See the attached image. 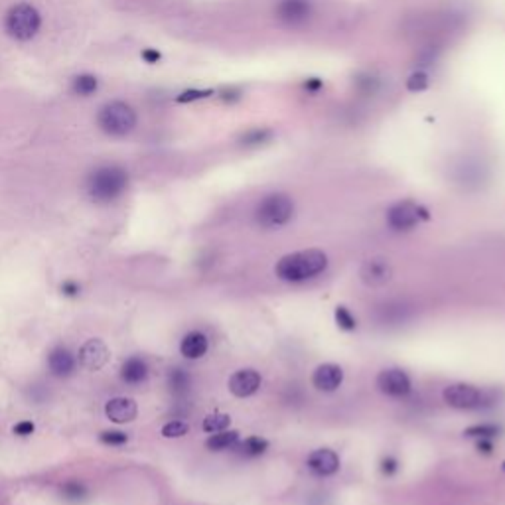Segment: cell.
<instances>
[{
	"label": "cell",
	"instance_id": "6da1fadb",
	"mask_svg": "<svg viewBox=\"0 0 505 505\" xmlns=\"http://www.w3.org/2000/svg\"><path fill=\"white\" fill-rule=\"evenodd\" d=\"M328 266V257L320 249H306V251H296L291 255H284L280 259L275 273L280 280L286 282H304L308 279L318 277Z\"/></svg>",
	"mask_w": 505,
	"mask_h": 505
},
{
	"label": "cell",
	"instance_id": "7a4b0ae2",
	"mask_svg": "<svg viewBox=\"0 0 505 505\" xmlns=\"http://www.w3.org/2000/svg\"><path fill=\"white\" fill-rule=\"evenodd\" d=\"M129 186V176L119 166H101L87 178V196L97 203L115 201Z\"/></svg>",
	"mask_w": 505,
	"mask_h": 505
},
{
	"label": "cell",
	"instance_id": "3957f363",
	"mask_svg": "<svg viewBox=\"0 0 505 505\" xmlns=\"http://www.w3.org/2000/svg\"><path fill=\"white\" fill-rule=\"evenodd\" d=\"M294 215V203L284 194H270L255 210V219L263 227L286 226Z\"/></svg>",
	"mask_w": 505,
	"mask_h": 505
},
{
	"label": "cell",
	"instance_id": "277c9868",
	"mask_svg": "<svg viewBox=\"0 0 505 505\" xmlns=\"http://www.w3.org/2000/svg\"><path fill=\"white\" fill-rule=\"evenodd\" d=\"M136 125V115L131 107L122 101H113L101 109L99 113V127L105 131L107 134L113 136H125L131 133Z\"/></svg>",
	"mask_w": 505,
	"mask_h": 505
},
{
	"label": "cell",
	"instance_id": "5b68a950",
	"mask_svg": "<svg viewBox=\"0 0 505 505\" xmlns=\"http://www.w3.org/2000/svg\"><path fill=\"white\" fill-rule=\"evenodd\" d=\"M40 22L38 10L26 2L16 4L6 14V30L16 40H30L32 36H36Z\"/></svg>",
	"mask_w": 505,
	"mask_h": 505
},
{
	"label": "cell",
	"instance_id": "8992f818",
	"mask_svg": "<svg viewBox=\"0 0 505 505\" xmlns=\"http://www.w3.org/2000/svg\"><path fill=\"white\" fill-rule=\"evenodd\" d=\"M425 219H428V212L423 205L411 200L399 201V203L391 205L387 212V223L395 231H409Z\"/></svg>",
	"mask_w": 505,
	"mask_h": 505
},
{
	"label": "cell",
	"instance_id": "52a82bcc",
	"mask_svg": "<svg viewBox=\"0 0 505 505\" xmlns=\"http://www.w3.org/2000/svg\"><path fill=\"white\" fill-rule=\"evenodd\" d=\"M442 397L448 407L458 411H468V409H478L484 401V393L470 383H454L444 389Z\"/></svg>",
	"mask_w": 505,
	"mask_h": 505
},
{
	"label": "cell",
	"instance_id": "ba28073f",
	"mask_svg": "<svg viewBox=\"0 0 505 505\" xmlns=\"http://www.w3.org/2000/svg\"><path fill=\"white\" fill-rule=\"evenodd\" d=\"M377 387L387 397H407L411 393V379L401 369H383L377 375Z\"/></svg>",
	"mask_w": 505,
	"mask_h": 505
},
{
	"label": "cell",
	"instance_id": "9c48e42d",
	"mask_svg": "<svg viewBox=\"0 0 505 505\" xmlns=\"http://www.w3.org/2000/svg\"><path fill=\"white\" fill-rule=\"evenodd\" d=\"M109 358H111V351H109L105 342L99 340V338H91L80 347V363L87 371L103 369Z\"/></svg>",
	"mask_w": 505,
	"mask_h": 505
},
{
	"label": "cell",
	"instance_id": "30bf717a",
	"mask_svg": "<svg viewBox=\"0 0 505 505\" xmlns=\"http://www.w3.org/2000/svg\"><path fill=\"white\" fill-rule=\"evenodd\" d=\"M391 275H393V268L381 257L367 259L361 265V270H359V277L367 286H383V284H387L391 280Z\"/></svg>",
	"mask_w": 505,
	"mask_h": 505
},
{
	"label": "cell",
	"instance_id": "8fae6325",
	"mask_svg": "<svg viewBox=\"0 0 505 505\" xmlns=\"http://www.w3.org/2000/svg\"><path fill=\"white\" fill-rule=\"evenodd\" d=\"M306 466L312 474H316L320 478H328L340 470V456L330 448H320L308 456Z\"/></svg>",
	"mask_w": 505,
	"mask_h": 505
},
{
	"label": "cell",
	"instance_id": "7c38bea8",
	"mask_svg": "<svg viewBox=\"0 0 505 505\" xmlns=\"http://www.w3.org/2000/svg\"><path fill=\"white\" fill-rule=\"evenodd\" d=\"M344 381V369L336 363H322L312 373V385L318 391L332 393Z\"/></svg>",
	"mask_w": 505,
	"mask_h": 505
},
{
	"label": "cell",
	"instance_id": "4fadbf2b",
	"mask_svg": "<svg viewBox=\"0 0 505 505\" xmlns=\"http://www.w3.org/2000/svg\"><path fill=\"white\" fill-rule=\"evenodd\" d=\"M259 387H261V375L255 369H239L229 379V391L239 399L255 395L259 391Z\"/></svg>",
	"mask_w": 505,
	"mask_h": 505
},
{
	"label": "cell",
	"instance_id": "5bb4252c",
	"mask_svg": "<svg viewBox=\"0 0 505 505\" xmlns=\"http://www.w3.org/2000/svg\"><path fill=\"white\" fill-rule=\"evenodd\" d=\"M312 14L310 0H280L277 6V16L286 24H300L306 22Z\"/></svg>",
	"mask_w": 505,
	"mask_h": 505
},
{
	"label": "cell",
	"instance_id": "9a60e30c",
	"mask_svg": "<svg viewBox=\"0 0 505 505\" xmlns=\"http://www.w3.org/2000/svg\"><path fill=\"white\" fill-rule=\"evenodd\" d=\"M105 414L111 423H117V425H125V423H131L136 419L138 414V407L134 399L129 397H115L105 405Z\"/></svg>",
	"mask_w": 505,
	"mask_h": 505
},
{
	"label": "cell",
	"instance_id": "2e32d148",
	"mask_svg": "<svg viewBox=\"0 0 505 505\" xmlns=\"http://www.w3.org/2000/svg\"><path fill=\"white\" fill-rule=\"evenodd\" d=\"M48 367L55 377H69L75 371V358L67 347H55L48 356Z\"/></svg>",
	"mask_w": 505,
	"mask_h": 505
},
{
	"label": "cell",
	"instance_id": "e0dca14e",
	"mask_svg": "<svg viewBox=\"0 0 505 505\" xmlns=\"http://www.w3.org/2000/svg\"><path fill=\"white\" fill-rule=\"evenodd\" d=\"M208 347H210L208 336L194 330L184 336V340L180 344V351L186 359H200L208 354Z\"/></svg>",
	"mask_w": 505,
	"mask_h": 505
},
{
	"label": "cell",
	"instance_id": "ac0fdd59",
	"mask_svg": "<svg viewBox=\"0 0 505 505\" xmlns=\"http://www.w3.org/2000/svg\"><path fill=\"white\" fill-rule=\"evenodd\" d=\"M120 379L129 385H140L148 379V365L143 358H129L120 367Z\"/></svg>",
	"mask_w": 505,
	"mask_h": 505
},
{
	"label": "cell",
	"instance_id": "d6986e66",
	"mask_svg": "<svg viewBox=\"0 0 505 505\" xmlns=\"http://www.w3.org/2000/svg\"><path fill=\"white\" fill-rule=\"evenodd\" d=\"M239 442V432L235 430H221V432H213L208 439L205 446L213 450V452H221V450H229Z\"/></svg>",
	"mask_w": 505,
	"mask_h": 505
},
{
	"label": "cell",
	"instance_id": "ffe728a7",
	"mask_svg": "<svg viewBox=\"0 0 505 505\" xmlns=\"http://www.w3.org/2000/svg\"><path fill=\"white\" fill-rule=\"evenodd\" d=\"M62 495L64 499L69 502V504H80V502H85L87 495H89V490L83 481H77V479H69L62 486Z\"/></svg>",
	"mask_w": 505,
	"mask_h": 505
},
{
	"label": "cell",
	"instance_id": "44dd1931",
	"mask_svg": "<svg viewBox=\"0 0 505 505\" xmlns=\"http://www.w3.org/2000/svg\"><path fill=\"white\" fill-rule=\"evenodd\" d=\"M266 448H268V442L265 439H261V437H249L245 442H241L239 452L245 458H257V456L265 454Z\"/></svg>",
	"mask_w": 505,
	"mask_h": 505
},
{
	"label": "cell",
	"instance_id": "7402d4cb",
	"mask_svg": "<svg viewBox=\"0 0 505 505\" xmlns=\"http://www.w3.org/2000/svg\"><path fill=\"white\" fill-rule=\"evenodd\" d=\"M229 423H231V416L229 414H223V412H213V414H208L205 419H203V425L201 428L205 430V432H221V430H227L229 428Z\"/></svg>",
	"mask_w": 505,
	"mask_h": 505
},
{
	"label": "cell",
	"instance_id": "603a6c76",
	"mask_svg": "<svg viewBox=\"0 0 505 505\" xmlns=\"http://www.w3.org/2000/svg\"><path fill=\"white\" fill-rule=\"evenodd\" d=\"M466 437L470 439H493L499 434V426L497 425H472L464 430Z\"/></svg>",
	"mask_w": 505,
	"mask_h": 505
},
{
	"label": "cell",
	"instance_id": "cb8c5ba5",
	"mask_svg": "<svg viewBox=\"0 0 505 505\" xmlns=\"http://www.w3.org/2000/svg\"><path fill=\"white\" fill-rule=\"evenodd\" d=\"M168 383L174 393H184L190 387V375L184 369H172L168 375Z\"/></svg>",
	"mask_w": 505,
	"mask_h": 505
},
{
	"label": "cell",
	"instance_id": "d4e9b609",
	"mask_svg": "<svg viewBox=\"0 0 505 505\" xmlns=\"http://www.w3.org/2000/svg\"><path fill=\"white\" fill-rule=\"evenodd\" d=\"M190 425L184 421H170L162 426V437L164 439H180V437H186Z\"/></svg>",
	"mask_w": 505,
	"mask_h": 505
},
{
	"label": "cell",
	"instance_id": "484cf974",
	"mask_svg": "<svg viewBox=\"0 0 505 505\" xmlns=\"http://www.w3.org/2000/svg\"><path fill=\"white\" fill-rule=\"evenodd\" d=\"M336 322H338V326H340L342 330H346V332L356 330V326H358V322H356L354 316H351V312L347 310L346 306H338V308H336Z\"/></svg>",
	"mask_w": 505,
	"mask_h": 505
},
{
	"label": "cell",
	"instance_id": "4316f807",
	"mask_svg": "<svg viewBox=\"0 0 505 505\" xmlns=\"http://www.w3.org/2000/svg\"><path fill=\"white\" fill-rule=\"evenodd\" d=\"M97 89V80L93 75H80L73 80V91L77 95H91Z\"/></svg>",
	"mask_w": 505,
	"mask_h": 505
},
{
	"label": "cell",
	"instance_id": "83f0119b",
	"mask_svg": "<svg viewBox=\"0 0 505 505\" xmlns=\"http://www.w3.org/2000/svg\"><path fill=\"white\" fill-rule=\"evenodd\" d=\"M270 138V133L265 129H255L251 133H247L243 136V145L245 147H257V145H263Z\"/></svg>",
	"mask_w": 505,
	"mask_h": 505
},
{
	"label": "cell",
	"instance_id": "f1b7e54d",
	"mask_svg": "<svg viewBox=\"0 0 505 505\" xmlns=\"http://www.w3.org/2000/svg\"><path fill=\"white\" fill-rule=\"evenodd\" d=\"M99 440L103 444H109V446H122V444H127L129 437L125 432H119V430H107V432H101Z\"/></svg>",
	"mask_w": 505,
	"mask_h": 505
},
{
	"label": "cell",
	"instance_id": "f546056e",
	"mask_svg": "<svg viewBox=\"0 0 505 505\" xmlns=\"http://www.w3.org/2000/svg\"><path fill=\"white\" fill-rule=\"evenodd\" d=\"M397 470H399V462H397L395 456H385V458L381 460V472H383L385 476H393Z\"/></svg>",
	"mask_w": 505,
	"mask_h": 505
},
{
	"label": "cell",
	"instance_id": "4dcf8cb0",
	"mask_svg": "<svg viewBox=\"0 0 505 505\" xmlns=\"http://www.w3.org/2000/svg\"><path fill=\"white\" fill-rule=\"evenodd\" d=\"M59 291L64 296H69V298H73V296H77L81 291V286L75 282V280H64L62 282V286H59Z\"/></svg>",
	"mask_w": 505,
	"mask_h": 505
},
{
	"label": "cell",
	"instance_id": "1f68e13d",
	"mask_svg": "<svg viewBox=\"0 0 505 505\" xmlns=\"http://www.w3.org/2000/svg\"><path fill=\"white\" fill-rule=\"evenodd\" d=\"M12 430L14 434H18V437H30L36 430V426H34V423H30V421H22V423L14 425Z\"/></svg>",
	"mask_w": 505,
	"mask_h": 505
},
{
	"label": "cell",
	"instance_id": "d6a6232c",
	"mask_svg": "<svg viewBox=\"0 0 505 505\" xmlns=\"http://www.w3.org/2000/svg\"><path fill=\"white\" fill-rule=\"evenodd\" d=\"M208 95H212V91H186V93H182L178 97V101H180V103H187V101L203 99V97H208Z\"/></svg>",
	"mask_w": 505,
	"mask_h": 505
},
{
	"label": "cell",
	"instance_id": "836d02e7",
	"mask_svg": "<svg viewBox=\"0 0 505 505\" xmlns=\"http://www.w3.org/2000/svg\"><path fill=\"white\" fill-rule=\"evenodd\" d=\"M426 85V77L423 75V73H419V75H412L411 81H409V89H423Z\"/></svg>",
	"mask_w": 505,
	"mask_h": 505
},
{
	"label": "cell",
	"instance_id": "e575fe53",
	"mask_svg": "<svg viewBox=\"0 0 505 505\" xmlns=\"http://www.w3.org/2000/svg\"><path fill=\"white\" fill-rule=\"evenodd\" d=\"M143 57L147 59L148 64H154V62H158L160 59V53L156 50H145L143 52Z\"/></svg>",
	"mask_w": 505,
	"mask_h": 505
}]
</instances>
